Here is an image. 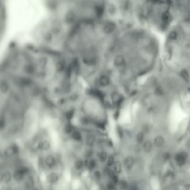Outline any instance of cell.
<instances>
[{
    "instance_id": "obj_21",
    "label": "cell",
    "mask_w": 190,
    "mask_h": 190,
    "mask_svg": "<svg viewBox=\"0 0 190 190\" xmlns=\"http://www.w3.org/2000/svg\"><path fill=\"white\" fill-rule=\"evenodd\" d=\"M114 183L111 181H109L107 184V188L109 190H113L114 189Z\"/></svg>"
},
{
    "instance_id": "obj_3",
    "label": "cell",
    "mask_w": 190,
    "mask_h": 190,
    "mask_svg": "<svg viewBox=\"0 0 190 190\" xmlns=\"http://www.w3.org/2000/svg\"><path fill=\"white\" fill-rule=\"evenodd\" d=\"M47 179L49 182L52 184H55L58 182L59 176L57 173L52 172L48 175Z\"/></svg>"
},
{
    "instance_id": "obj_1",
    "label": "cell",
    "mask_w": 190,
    "mask_h": 190,
    "mask_svg": "<svg viewBox=\"0 0 190 190\" xmlns=\"http://www.w3.org/2000/svg\"><path fill=\"white\" fill-rule=\"evenodd\" d=\"M111 99L113 104L117 106L120 105L124 100L123 95L117 91L112 92L111 95Z\"/></svg>"
},
{
    "instance_id": "obj_2",
    "label": "cell",
    "mask_w": 190,
    "mask_h": 190,
    "mask_svg": "<svg viewBox=\"0 0 190 190\" xmlns=\"http://www.w3.org/2000/svg\"><path fill=\"white\" fill-rule=\"evenodd\" d=\"M96 140V137L94 134H88L86 137V143L88 146L91 147L95 143Z\"/></svg>"
},
{
    "instance_id": "obj_7",
    "label": "cell",
    "mask_w": 190,
    "mask_h": 190,
    "mask_svg": "<svg viewBox=\"0 0 190 190\" xmlns=\"http://www.w3.org/2000/svg\"><path fill=\"white\" fill-rule=\"evenodd\" d=\"M25 173L22 170H19L16 171L14 174V180L18 182H20L23 180L24 176Z\"/></svg>"
},
{
    "instance_id": "obj_19",
    "label": "cell",
    "mask_w": 190,
    "mask_h": 190,
    "mask_svg": "<svg viewBox=\"0 0 190 190\" xmlns=\"http://www.w3.org/2000/svg\"><path fill=\"white\" fill-rule=\"evenodd\" d=\"M114 158L112 156H109L107 161V165L108 166H112L113 164H114Z\"/></svg>"
},
{
    "instance_id": "obj_27",
    "label": "cell",
    "mask_w": 190,
    "mask_h": 190,
    "mask_svg": "<svg viewBox=\"0 0 190 190\" xmlns=\"http://www.w3.org/2000/svg\"><path fill=\"white\" fill-rule=\"evenodd\" d=\"M32 190H39L38 188H33Z\"/></svg>"
},
{
    "instance_id": "obj_9",
    "label": "cell",
    "mask_w": 190,
    "mask_h": 190,
    "mask_svg": "<svg viewBox=\"0 0 190 190\" xmlns=\"http://www.w3.org/2000/svg\"><path fill=\"white\" fill-rule=\"evenodd\" d=\"M134 163L133 158L132 157L129 156L126 158L125 160L124 165L127 168H130L133 166Z\"/></svg>"
},
{
    "instance_id": "obj_15",
    "label": "cell",
    "mask_w": 190,
    "mask_h": 190,
    "mask_svg": "<svg viewBox=\"0 0 190 190\" xmlns=\"http://www.w3.org/2000/svg\"><path fill=\"white\" fill-rule=\"evenodd\" d=\"M84 163L82 160H79L76 162L75 167L77 170H81L83 167Z\"/></svg>"
},
{
    "instance_id": "obj_8",
    "label": "cell",
    "mask_w": 190,
    "mask_h": 190,
    "mask_svg": "<svg viewBox=\"0 0 190 190\" xmlns=\"http://www.w3.org/2000/svg\"><path fill=\"white\" fill-rule=\"evenodd\" d=\"M145 134L142 132H138L136 135V139L138 144H142L144 142Z\"/></svg>"
},
{
    "instance_id": "obj_14",
    "label": "cell",
    "mask_w": 190,
    "mask_h": 190,
    "mask_svg": "<svg viewBox=\"0 0 190 190\" xmlns=\"http://www.w3.org/2000/svg\"><path fill=\"white\" fill-rule=\"evenodd\" d=\"M114 170L117 173H120L121 171V164L119 162H116L114 163Z\"/></svg>"
},
{
    "instance_id": "obj_12",
    "label": "cell",
    "mask_w": 190,
    "mask_h": 190,
    "mask_svg": "<svg viewBox=\"0 0 190 190\" xmlns=\"http://www.w3.org/2000/svg\"><path fill=\"white\" fill-rule=\"evenodd\" d=\"M109 82V79L106 77H103L100 79V85L103 87H106L108 86Z\"/></svg>"
},
{
    "instance_id": "obj_20",
    "label": "cell",
    "mask_w": 190,
    "mask_h": 190,
    "mask_svg": "<svg viewBox=\"0 0 190 190\" xmlns=\"http://www.w3.org/2000/svg\"><path fill=\"white\" fill-rule=\"evenodd\" d=\"M95 165H96V163H95V161L94 160H91L90 163H88V169H89V170H93V169L95 167Z\"/></svg>"
},
{
    "instance_id": "obj_26",
    "label": "cell",
    "mask_w": 190,
    "mask_h": 190,
    "mask_svg": "<svg viewBox=\"0 0 190 190\" xmlns=\"http://www.w3.org/2000/svg\"><path fill=\"white\" fill-rule=\"evenodd\" d=\"M140 144H138V145H136L135 147V150L136 152H140L141 150V148H140Z\"/></svg>"
},
{
    "instance_id": "obj_22",
    "label": "cell",
    "mask_w": 190,
    "mask_h": 190,
    "mask_svg": "<svg viewBox=\"0 0 190 190\" xmlns=\"http://www.w3.org/2000/svg\"><path fill=\"white\" fill-rule=\"evenodd\" d=\"M94 176L95 177V178L96 179L99 180L101 177V174H100V172L98 171H96L94 172Z\"/></svg>"
},
{
    "instance_id": "obj_23",
    "label": "cell",
    "mask_w": 190,
    "mask_h": 190,
    "mask_svg": "<svg viewBox=\"0 0 190 190\" xmlns=\"http://www.w3.org/2000/svg\"><path fill=\"white\" fill-rule=\"evenodd\" d=\"M112 179V182L114 183H118L119 181L118 177L117 176H116V175H114L111 177Z\"/></svg>"
},
{
    "instance_id": "obj_25",
    "label": "cell",
    "mask_w": 190,
    "mask_h": 190,
    "mask_svg": "<svg viewBox=\"0 0 190 190\" xmlns=\"http://www.w3.org/2000/svg\"><path fill=\"white\" fill-rule=\"evenodd\" d=\"M148 127L147 126H144L142 127V132L144 134L147 133L148 132Z\"/></svg>"
},
{
    "instance_id": "obj_10",
    "label": "cell",
    "mask_w": 190,
    "mask_h": 190,
    "mask_svg": "<svg viewBox=\"0 0 190 190\" xmlns=\"http://www.w3.org/2000/svg\"><path fill=\"white\" fill-rule=\"evenodd\" d=\"M117 134L120 139H122L124 136V130L122 127L120 125H117L116 128Z\"/></svg>"
},
{
    "instance_id": "obj_24",
    "label": "cell",
    "mask_w": 190,
    "mask_h": 190,
    "mask_svg": "<svg viewBox=\"0 0 190 190\" xmlns=\"http://www.w3.org/2000/svg\"><path fill=\"white\" fill-rule=\"evenodd\" d=\"M120 115V112L119 110H117L116 112L114 113V118L115 120H118V118L119 117Z\"/></svg>"
},
{
    "instance_id": "obj_6",
    "label": "cell",
    "mask_w": 190,
    "mask_h": 190,
    "mask_svg": "<svg viewBox=\"0 0 190 190\" xmlns=\"http://www.w3.org/2000/svg\"><path fill=\"white\" fill-rule=\"evenodd\" d=\"M142 147L145 152L148 153L150 152L152 148V143L151 141L147 140L144 141L142 144Z\"/></svg>"
},
{
    "instance_id": "obj_5",
    "label": "cell",
    "mask_w": 190,
    "mask_h": 190,
    "mask_svg": "<svg viewBox=\"0 0 190 190\" xmlns=\"http://www.w3.org/2000/svg\"><path fill=\"white\" fill-rule=\"evenodd\" d=\"M11 179L12 175L10 172L8 171H5L1 176V182L4 183H8L10 181Z\"/></svg>"
},
{
    "instance_id": "obj_16",
    "label": "cell",
    "mask_w": 190,
    "mask_h": 190,
    "mask_svg": "<svg viewBox=\"0 0 190 190\" xmlns=\"http://www.w3.org/2000/svg\"><path fill=\"white\" fill-rule=\"evenodd\" d=\"M73 136L74 139L77 141H80L81 140V134L80 132L78 131H76L74 132L73 133Z\"/></svg>"
},
{
    "instance_id": "obj_17",
    "label": "cell",
    "mask_w": 190,
    "mask_h": 190,
    "mask_svg": "<svg viewBox=\"0 0 190 190\" xmlns=\"http://www.w3.org/2000/svg\"><path fill=\"white\" fill-rule=\"evenodd\" d=\"M100 160L102 162H104L107 160V153L104 152L103 151L100 153L99 156Z\"/></svg>"
},
{
    "instance_id": "obj_4",
    "label": "cell",
    "mask_w": 190,
    "mask_h": 190,
    "mask_svg": "<svg viewBox=\"0 0 190 190\" xmlns=\"http://www.w3.org/2000/svg\"><path fill=\"white\" fill-rule=\"evenodd\" d=\"M45 163L47 167L50 169H53L56 165V160L54 157L51 156H48L47 157Z\"/></svg>"
},
{
    "instance_id": "obj_18",
    "label": "cell",
    "mask_w": 190,
    "mask_h": 190,
    "mask_svg": "<svg viewBox=\"0 0 190 190\" xmlns=\"http://www.w3.org/2000/svg\"><path fill=\"white\" fill-rule=\"evenodd\" d=\"M128 186L127 183L124 181H121L119 183V187L120 189L122 190L126 189Z\"/></svg>"
},
{
    "instance_id": "obj_13",
    "label": "cell",
    "mask_w": 190,
    "mask_h": 190,
    "mask_svg": "<svg viewBox=\"0 0 190 190\" xmlns=\"http://www.w3.org/2000/svg\"><path fill=\"white\" fill-rule=\"evenodd\" d=\"M163 142V139L161 137H157L154 139V143L156 147H159L162 144Z\"/></svg>"
},
{
    "instance_id": "obj_11",
    "label": "cell",
    "mask_w": 190,
    "mask_h": 190,
    "mask_svg": "<svg viewBox=\"0 0 190 190\" xmlns=\"http://www.w3.org/2000/svg\"><path fill=\"white\" fill-rule=\"evenodd\" d=\"M33 185H34V183H33V180L32 178H29L26 182V187L28 189H33Z\"/></svg>"
}]
</instances>
